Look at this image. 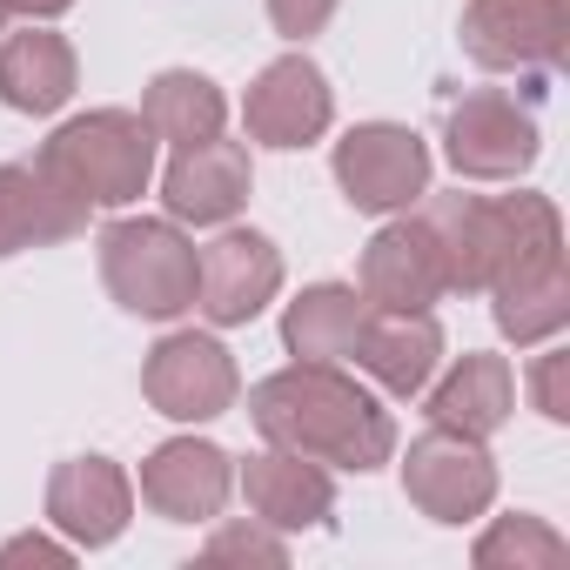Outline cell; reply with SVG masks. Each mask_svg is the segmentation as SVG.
<instances>
[{
  "mask_svg": "<svg viewBox=\"0 0 570 570\" xmlns=\"http://www.w3.org/2000/svg\"><path fill=\"white\" fill-rule=\"evenodd\" d=\"M416 222L436 242L450 296H483L497 282V268H503V208H497V195H463V188L456 195H423Z\"/></svg>",
  "mask_w": 570,
  "mask_h": 570,
  "instance_id": "cell-11",
  "label": "cell"
},
{
  "mask_svg": "<svg viewBox=\"0 0 570 570\" xmlns=\"http://www.w3.org/2000/svg\"><path fill=\"white\" fill-rule=\"evenodd\" d=\"M350 363L390 396H423L443 370V330L430 309H370Z\"/></svg>",
  "mask_w": 570,
  "mask_h": 570,
  "instance_id": "cell-17",
  "label": "cell"
},
{
  "mask_svg": "<svg viewBox=\"0 0 570 570\" xmlns=\"http://www.w3.org/2000/svg\"><path fill=\"white\" fill-rule=\"evenodd\" d=\"M75 0H8V14H28V21H61Z\"/></svg>",
  "mask_w": 570,
  "mask_h": 570,
  "instance_id": "cell-29",
  "label": "cell"
},
{
  "mask_svg": "<svg viewBox=\"0 0 570 570\" xmlns=\"http://www.w3.org/2000/svg\"><path fill=\"white\" fill-rule=\"evenodd\" d=\"M88 202H75L55 175H41L35 161H0V262L21 248H55L75 242L88 228Z\"/></svg>",
  "mask_w": 570,
  "mask_h": 570,
  "instance_id": "cell-18",
  "label": "cell"
},
{
  "mask_svg": "<svg viewBox=\"0 0 570 570\" xmlns=\"http://www.w3.org/2000/svg\"><path fill=\"white\" fill-rule=\"evenodd\" d=\"M510 410H517V376L490 350L456 356L450 376L430 390V423L436 430H456V436H476V443H490L510 423Z\"/></svg>",
  "mask_w": 570,
  "mask_h": 570,
  "instance_id": "cell-19",
  "label": "cell"
},
{
  "mask_svg": "<svg viewBox=\"0 0 570 570\" xmlns=\"http://www.w3.org/2000/svg\"><path fill=\"white\" fill-rule=\"evenodd\" d=\"M456 41L483 75H550L570 48V0H463Z\"/></svg>",
  "mask_w": 570,
  "mask_h": 570,
  "instance_id": "cell-5",
  "label": "cell"
},
{
  "mask_svg": "<svg viewBox=\"0 0 570 570\" xmlns=\"http://www.w3.org/2000/svg\"><path fill=\"white\" fill-rule=\"evenodd\" d=\"M336 8L343 0H268V21H275L282 41H309V35H323L336 21Z\"/></svg>",
  "mask_w": 570,
  "mask_h": 570,
  "instance_id": "cell-27",
  "label": "cell"
},
{
  "mask_svg": "<svg viewBox=\"0 0 570 570\" xmlns=\"http://www.w3.org/2000/svg\"><path fill=\"white\" fill-rule=\"evenodd\" d=\"M248 188H255V161L242 141H195V148H175L168 175H161V202H168V222H195V228H222L248 208Z\"/></svg>",
  "mask_w": 570,
  "mask_h": 570,
  "instance_id": "cell-13",
  "label": "cell"
},
{
  "mask_svg": "<svg viewBox=\"0 0 570 570\" xmlns=\"http://www.w3.org/2000/svg\"><path fill=\"white\" fill-rule=\"evenodd\" d=\"M363 323H370V303H363L356 282H309L282 309V350L296 363H350Z\"/></svg>",
  "mask_w": 570,
  "mask_h": 570,
  "instance_id": "cell-21",
  "label": "cell"
},
{
  "mask_svg": "<svg viewBox=\"0 0 570 570\" xmlns=\"http://www.w3.org/2000/svg\"><path fill=\"white\" fill-rule=\"evenodd\" d=\"M248 423L323 470H383L396 456V416L343 363H289L248 390Z\"/></svg>",
  "mask_w": 570,
  "mask_h": 570,
  "instance_id": "cell-1",
  "label": "cell"
},
{
  "mask_svg": "<svg viewBox=\"0 0 570 570\" xmlns=\"http://www.w3.org/2000/svg\"><path fill=\"white\" fill-rule=\"evenodd\" d=\"M483 570H557L570 550H563V537L543 523V517H530V510H517V517H497L483 537H476V550H470Z\"/></svg>",
  "mask_w": 570,
  "mask_h": 570,
  "instance_id": "cell-24",
  "label": "cell"
},
{
  "mask_svg": "<svg viewBox=\"0 0 570 570\" xmlns=\"http://www.w3.org/2000/svg\"><path fill=\"white\" fill-rule=\"evenodd\" d=\"M336 121V88L309 55H275L248 95H242V128L262 148H309Z\"/></svg>",
  "mask_w": 570,
  "mask_h": 570,
  "instance_id": "cell-10",
  "label": "cell"
},
{
  "mask_svg": "<svg viewBox=\"0 0 570 570\" xmlns=\"http://www.w3.org/2000/svg\"><path fill=\"white\" fill-rule=\"evenodd\" d=\"M95 262L108 296L128 316L175 323L195 309V242L168 215H121L95 235Z\"/></svg>",
  "mask_w": 570,
  "mask_h": 570,
  "instance_id": "cell-3",
  "label": "cell"
},
{
  "mask_svg": "<svg viewBox=\"0 0 570 570\" xmlns=\"http://www.w3.org/2000/svg\"><path fill=\"white\" fill-rule=\"evenodd\" d=\"M403 497L430 523H476L497 503V463L476 436H456V430L430 423L403 456Z\"/></svg>",
  "mask_w": 570,
  "mask_h": 570,
  "instance_id": "cell-8",
  "label": "cell"
},
{
  "mask_svg": "<svg viewBox=\"0 0 570 570\" xmlns=\"http://www.w3.org/2000/svg\"><path fill=\"white\" fill-rule=\"evenodd\" d=\"M282 289V248L262 228H222L215 242L195 248V309L215 330L255 323Z\"/></svg>",
  "mask_w": 570,
  "mask_h": 570,
  "instance_id": "cell-9",
  "label": "cell"
},
{
  "mask_svg": "<svg viewBox=\"0 0 570 570\" xmlns=\"http://www.w3.org/2000/svg\"><path fill=\"white\" fill-rule=\"evenodd\" d=\"M68 557H75V543L68 537H41V530L0 543V563H68Z\"/></svg>",
  "mask_w": 570,
  "mask_h": 570,
  "instance_id": "cell-28",
  "label": "cell"
},
{
  "mask_svg": "<svg viewBox=\"0 0 570 570\" xmlns=\"http://www.w3.org/2000/svg\"><path fill=\"white\" fill-rule=\"evenodd\" d=\"M228 490H235V463L222 443H202V436H168L141 463V503L161 523H215Z\"/></svg>",
  "mask_w": 570,
  "mask_h": 570,
  "instance_id": "cell-12",
  "label": "cell"
},
{
  "mask_svg": "<svg viewBox=\"0 0 570 570\" xmlns=\"http://www.w3.org/2000/svg\"><path fill=\"white\" fill-rule=\"evenodd\" d=\"M0 28H8V0H0Z\"/></svg>",
  "mask_w": 570,
  "mask_h": 570,
  "instance_id": "cell-30",
  "label": "cell"
},
{
  "mask_svg": "<svg viewBox=\"0 0 570 570\" xmlns=\"http://www.w3.org/2000/svg\"><path fill=\"white\" fill-rule=\"evenodd\" d=\"M235 483L248 497V517H262L268 530H330V517H336V476L282 443L248 456Z\"/></svg>",
  "mask_w": 570,
  "mask_h": 570,
  "instance_id": "cell-16",
  "label": "cell"
},
{
  "mask_svg": "<svg viewBox=\"0 0 570 570\" xmlns=\"http://www.w3.org/2000/svg\"><path fill=\"white\" fill-rule=\"evenodd\" d=\"M202 563H289V543H282V530H268L262 517L255 523H222L208 537Z\"/></svg>",
  "mask_w": 570,
  "mask_h": 570,
  "instance_id": "cell-25",
  "label": "cell"
},
{
  "mask_svg": "<svg viewBox=\"0 0 570 570\" xmlns=\"http://www.w3.org/2000/svg\"><path fill=\"white\" fill-rule=\"evenodd\" d=\"M490 316H497V336L517 343V350L557 343L563 323H570V268L563 262H543L530 275L497 282V289H490Z\"/></svg>",
  "mask_w": 570,
  "mask_h": 570,
  "instance_id": "cell-22",
  "label": "cell"
},
{
  "mask_svg": "<svg viewBox=\"0 0 570 570\" xmlns=\"http://www.w3.org/2000/svg\"><path fill=\"white\" fill-rule=\"evenodd\" d=\"M356 289L370 309H436L450 289H443V262H436V242L416 215L390 222L370 235L363 262H356Z\"/></svg>",
  "mask_w": 570,
  "mask_h": 570,
  "instance_id": "cell-15",
  "label": "cell"
},
{
  "mask_svg": "<svg viewBox=\"0 0 570 570\" xmlns=\"http://www.w3.org/2000/svg\"><path fill=\"white\" fill-rule=\"evenodd\" d=\"M135 115L155 128V141L195 148V141L222 135L228 101H222V88H215L208 75H195V68H161V75L141 88V108H135Z\"/></svg>",
  "mask_w": 570,
  "mask_h": 570,
  "instance_id": "cell-23",
  "label": "cell"
},
{
  "mask_svg": "<svg viewBox=\"0 0 570 570\" xmlns=\"http://www.w3.org/2000/svg\"><path fill=\"white\" fill-rule=\"evenodd\" d=\"M543 148L537 101L510 88H476L443 115V155L463 181H517Z\"/></svg>",
  "mask_w": 570,
  "mask_h": 570,
  "instance_id": "cell-4",
  "label": "cell"
},
{
  "mask_svg": "<svg viewBox=\"0 0 570 570\" xmlns=\"http://www.w3.org/2000/svg\"><path fill=\"white\" fill-rule=\"evenodd\" d=\"M75 48L68 35H55L48 21H28L21 35L0 41V101H8L14 115H55L68 95H75Z\"/></svg>",
  "mask_w": 570,
  "mask_h": 570,
  "instance_id": "cell-20",
  "label": "cell"
},
{
  "mask_svg": "<svg viewBox=\"0 0 570 570\" xmlns=\"http://www.w3.org/2000/svg\"><path fill=\"white\" fill-rule=\"evenodd\" d=\"M563 376H570V356H563V350H543V356L530 363V403H537L550 423H570V390H563Z\"/></svg>",
  "mask_w": 570,
  "mask_h": 570,
  "instance_id": "cell-26",
  "label": "cell"
},
{
  "mask_svg": "<svg viewBox=\"0 0 570 570\" xmlns=\"http://www.w3.org/2000/svg\"><path fill=\"white\" fill-rule=\"evenodd\" d=\"M141 396H148V410L168 416V423H215V416L235 410L242 370H235V356H228L215 336L175 330V336H161V343L148 350V363H141Z\"/></svg>",
  "mask_w": 570,
  "mask_h": 570,
  "instance_id": "cell-7",
  "label": "cell"
},
{
  "mask_svg": "<svg viewBox=\"0 0 570 570\" xmlns=\"http://www.w3.org/2000/svg\"><path fill=\"white\" fill-rule=\"evenodd\" d=\"M336 181L363 215H403L430 195V141L403 121H356L336 141Z\"/></svg>",
  "mask_w": 570,
  "mask_h": 570,
  "instance_id": "cell-6",
  "label": "cell"
},
{
  "mask_svg": "<svg viewBox=\"0 0 570 570\" xmlns=\"http://www.w3.org/2000/svg\"><path fill=\"white\" fill-rule=\"evenodd\" d=\"M35 168L88 208H128L155 181V128L135 108H88L41 141Z\"/></svg>",
  "mask_w": 570,
  "mask_h": 570,
  "instance_id": "cell-2",
  "label": "cell"
},
{
  "mask_svg": "<svg viewBox=\"0 0 570 570\" xmlns=\"http://www.w3.org/2000/svg\"><path fill=\"white\" fill-rule=\"evenodd\" d=\"M135 517V483L121 463L108 456H68L48 476V523L75 543V550H101L128 530Z\"/></svg>",
  "mask_w": 570,
  "mask_h": 570,
  "instance_id": "cell-14",
  "label": "cell"
}]
</instances>
